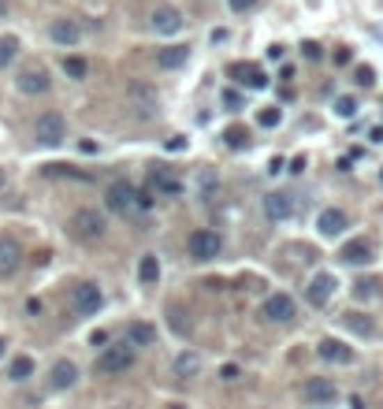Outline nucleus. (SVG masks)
<instances>
[{
  "mask_svg": "<svg viewBox=\"0 0 383 409\" xmlns=\"http://www.w3.org/2000/svg\"><path fill=\"white\" fill-rule=\"evenodd\" d=\"M164 316H168V328L179 339H190L194 335V320H190V309H186V305H168V313H164Z\"/></svg>",
  "mask_w": 383,
  "mask_h": 409,
  "instance_id": "obj_21",
  "label": "nucleus"
},
{
  "mask_svg": "<svg viewBox=\"0 0 383 409\" xmlns=\"http://www.w3.org/2000/svg\"><path fill=\"white\" fill-rule=\"evenodd\" d=\"M316 227H320V234H327V239H335V234H343L350 227V220H346L343 209H320L316 212Z\"/></svg>",
  "mask_w": 383,
  "mask_h": 409,
  "instance_id": "obj_16",
  "label": "nucleus"
},
{
  "mask_svg": "<svg viewBox=\"0 0 383 409\" xmlns=\"http://www.w3.org/2000/svg\"><path fill=\"white\" fill-rule=\"evenodd\" d=\"M335 398H338L335 383L324 380V376H313V380L302 383V402H305V406H331Z\"/></svg>",
  "mask_w": 383,
  "mask_h": 409,
  "instance_id": "obj_7",
  "label": "nucleus"
},
{
  "mask_svg": "<svg viewBox=\"0 0 383 409\" xmlns=\"http://www.w3.org/2000/svg\"><path fill=\"white\" fill-rule=\"evenodd\" d=\"M354 79H357V86H372V82H376V71H372L368 63H361V67L354 71Z\"/></svg>",
  "mask_w": 383,
  "mask_h": 409,
  "instance_id": "obj_38",
  "label": "nucleus"
},
{
  "mask_svg": "<svg viewBox=\"0 0 383 409\" xmlns=\"http://www.w3.org/2000/svg\"><path fill=\"white\" fill-rule=\"evenodd\" d=\"M343 328L361 335V339H368L372 331H376V320H372L368 313H343Z\"/></svg>",
  "mask_w": 383,
  "mask_h": 409,
  "instance_id": "obj_23",
  "label": "nucleus"
},
{
  "mask_svg": "<svg viewBox=\"0 0 383 409\" xmlns=\"http://www.w3.org/2000/svg\"><path fill=\"white\" fill-rule=\"evenodd\" d=\"M220 380H227V383L238 380V364H224V369H220Z\"/></svg>",
  "mask_w": 383,
  "mask_h": 409,
  "instance_id": "obj_39",
  "label": "nucleus"
},
{
  "mask_svg": "<svg viewBox=\"0 0 383 409\" xmlns=\"http://www.w3.org/2000/svg\"><path fill=\"white\" fill-rule=\"evenodd\" d=\"M75 383H79V364L60 358L56 364H52V372H49V387L52 391H68V387H75Z\"/></svg>",
  "mask_w": 383,
  "mask_h": 409,
  "instance_id": "obj_15",
  "label": "nucleus"
},
{
  "mask_svg": "<svg viewBox=\"0 0 383 409\" xmlns=\"http://www.w3.org/2000/svg\"><path fill=\"white\" fill-rule=\"evenodd\" d=\"M338 257H343L346 264H357V268H365V264H368L376 253H372V242H368V239H350V242L343 246V253H338Z\"/></svg>",
  "mask_w": 383,
  "mask_h": 409,
  "instance_id": "obj_20",
  "label": "nucleus"
},
{
  "mask_svg": "<svg viewBox=\"0 0 383 409\" xmlns=\"http://www.w3.org/2000/svg\"><path fill=\"white\" fill-rule=\"evenodd\" d=\"M149 179L157 182V190L171 193V198H175V193H182V182L175 179V175H168V171H164V164H153V168H149Z\"/></svg>",
  "mask_w": 383,
  "mask_h": 409,
  "instance_id": "obj_27",
  "label": "nucleus"
},
{
  "mask_svg": "<svg viewBox=\"0 0 383 409\" xmlns=\"http://www.w3.org/2000/svg\"><path fill=\"white\" fill-rule=\"evenodd\" d=\"M279 120H283V112H279V109H265V112L257 115V123H260V127H279Z\"/></svg>",
  "mask_w": 383,
  "mask_h": 409,
  "instance_id": "obj_36",
  "label": "nucleus"
},
{
  "mask_svg": "<svg viewBox=\"0 0 383 409\" xmlns=\"http://www.w3.org/2000/svg\"><path fill=\"white\" fill-rule=\"evenodd\" d=\"M134 209H141V212L153 209V193L146 186H134Z\"/></svg>",
  "mask_w": 383,
  "mask_h": 409,
  "instance_id": "obj_35",
  "label": "nucleus"
},
{
  "mask_svg": "<svg viewBox=\"0 0 383 409\" xmlns=\"http://www.w3.org/2000/svg\"><path fill=\"white\" fill-rule=\"evenodd\" d=\"M104 205L116 212V216H130V212H134V186H130L127 179H116L104 193Z\"/></svg>",
  "mask_w": 383,
  "mask_h": 409,
  "instance_id": "obj_8",
  "label": "nucleus"
},
{
  "mask_svg": "<svg viewBox=\"0 0 383 409\" xmlns=\"http://www.w3.org/2000/svg\"><path fill=\"white\" fill-rule=\"evenodd\" d=\"M216 190H220V175H216L212 168H201V175H198V193H201L205 201H212Z\"/></svg>",
  "mask_w": 383,
  "mask_h": 409,
  "instance_id": "obj_30",
  "label": "nucleus"
},
{
  "mask_svg": "<svg viewBox=\"0 0 383 409\" xmlns=\"http://www.w3.org/2000/svg\"><path fill=\"white\" fill-rule=\"evenodd\" d=\"M224 253V239L216 231H194L190 234V257L194 261H216Z\"/></svg>",
  "mask_w": 383,
  "mask_h": 409,
  "instance_id": "obj_6",
  "label": "nucleus"
},
{
  "mask_svg": "<svg viewBox=\"0 0 383 409\" xmlns=\"http://www.w3.org/2000/svg\"><path fill=\"white\" fill-rule=\"evenodd\" d=\"M15 86H19V93H26V97H41V93H49L52 79H49L45 67H30L15 79Z\"/></svg>",
  "mask_w": 383,
  "mask_h": 409,
  "instance_id": "obj_12",
  "label": "nucleus"
},
{
  "mask_svg": "<svg viewBox=\"0 0 383 409\" xmlns=\"http://www.w3.org/2000/svg\"><path fill=\"white\" fill-rule=\"evenodd\" d=\"M149 26L157 30V34H164V38H168V34H175V30L182 26V15L175 12L171 4H157V8H153V12H149Z\"/></svg>",
  "mask_w": 383,
  "mask_h": 409,
  "instance_id": "obj_14",
  "label": "nucleus"
},
{
  "mask_svg": "<svg viewBox=\"0 0 383 409\" xmlns=\"http://www.w3.org/2000/svg\"><path fill=\"white\" fill-rule=\"evenodd\" d=\"M34 138L41 145H60L68 138V120L60 112H41L34 120Z\"/></svg>",
  "mask_w": 383,
  "mask_h": 409,
  "instance_id": "obj_3",
  "label": "nucleus"
},
{
  "mask_svg": "<svg viewBox=\"0 0 383 409\" xmlns=\"http://www.w3.org/2000/svg\"><path fill=\"white\" fill-rule=\"evenodd\" d=\"M30 376H34V358H30V353H19V358L8 364V380H12V383H26Z\"/></svg>",
  "mask_w": 383,
  "mask_h": 409,
  "instance_id": "obj_26",
  "label": "nucleus"
},
{
  "mask_svg": "<svg viewBox=\"0 0 383 409\" xmlns=\"http://www.w3.org/2000/svg\"><path fill=\"white\" fill-rule=\"evenodd\" d=\"M134 361H138V350L130 346V342H112V346L97 358V372L101 376H119V372L134 369Z\"/></svg>",
  "mask_w": 383,
  "mask_h": 409,
  "instance_id": "obj_2",
  "label": "nucleus"
},
{
  "mask_svg": "<svg viewBox=\"0 0 383 409\" xmlns=\"http://www.w3.org/2000/svg\"><path fill=\"white\" fill-rule=\"evenodd\" d=\"M49 38L56 41V45H79V41H82V26L75 23V19H52Z\"/></svg>",
  "mask_w": 383,
  "mask_h": 409,
  "instance_id": "obj_18",
  "label": "nucleus"
},
{
  "mask_svg": "<svg viewBox=\"0 0 383 409\" xmlns=\"http://www.w3.org/2000/svg\"><path fill=\"white\" fill-rule=\"evenodd\" d=\"M63 71H68L71 74V79H86V71H90V63H86L82 56H63Z\"/></svg>",
  "mask_w": 383,
  "mask_h": 409,
  "instance_id": "obj_33",
  "label": "nucleus"
},
{
  "mask_svg": "<svg viewBox=\"0 0 383 409\" xmlns=\"http://www.w3.org/2000/svg\"><path fill=\"white\" fill-rule=\"evenodd\" d=\"M265 212H268V220H294L298 216V198L283 193V190H272L265 198Z\"/></svg>",
  "mask_w": 383,
  "mask_h": 409,
  "instance_id": "obj_10",
  "label": "nucleus"
},
{
  "mask_svg": "<svg viewBox=\"0 0 383 409\" xmlns=\"http://www.w3.org/2000/svg\"><path fill=\"white\" fill-rule=\"evenodd\" d=\"M354 294H357L361 301L380 298V294H383V279H376V275H361L357 283H354Z\"/></svg>",
  "mask_w": 383,
  "mask_h": 409,
  "instance_id": "obj_28",
  "label": "nucleus"
},
{
  "mask_svg": "<svg viewBox=\"0 0 383 409\" xmlns=\"http://www.w3.org/2000/svg\"><path fill=\"white\" fill-rule=\"evenodd\" d=\"M168 409H186V406H168Z\"/></svg>",
  "mask_w": 383,
  "mask_h": 409,
  "instance_id": "obj_47",
  "label": "nucleus"
},
{
  "mask_svg": "<svg viewBox=\"0 0 383 409\" xmlns=\"http://www.w3.org/2000/svg\"><path fill=\"white\" fill-rule=\"evenodd\" d=\"M23 268V246L15 239H0V279H12Z\"/></svg>",
  "mask_w": 383,
  "mask_h": 409,
  "instance_id": "obj_13",
  "label": "nucleus"
},
{
  "mask_svg": "<svg viewBox=\"0 0 383 409\" xmlns=\"http://www.w3.org/2000/svg\"><path fill=\"white\" fill-rule=\"evenodd\" d=\"M227 79L242 82V86H249V90H265L268 71L260 67V63H253V60H235V63H227Z\"/></svg>",
  "mask_w": 383,
  "mask_h": 409,
  "instance_id": "obj_4",
  "label": "nucleus"
},
{
  "mask_svg": "<svg viewBox=\"0 0 383 409\" xmlns=\"http://www.w3.org/2000/svg\"><path fill=\"white\" fill-rule=\"evenodd\" d=\"M0 15H4V0H0Z\"/></svg>",
  "mask_w": 383,
  "mask_h": 409,
  "instance_id": "obj_45",
  "label": "nucleus"
},
{
  "mask_svg": "<svg viewBox=\"0 0 383 409\" xmlns=\"http://www.w3.org/2000/svg\"><path fill=\"white\" fill-rule=\"evenodd\" d=\"M224 145H227V149H246V145H249V131H246V127H227Z\"/></svg>",
  "mask_w": 383,
  "mask_h": 409,
  "instance_id": "obj_32",
  "label": "nucleus"
},
{
  "mask_svg": "<svg viewBox=\"0 0 383 409\" xmlns=\"http://www.w3.org/2000/svg\"><path fill=\"white\" fill-rule=\"evenodd\" d=\"M201 372V353L194 350H182L171 358V376H179V380H194V376Z\"/></svg>",
  "mask_w": 383,
  "mask_h": 409,
  "instance_id": "obj_19",
  "label": "nucleus"
},
{
  "mask_svg": "<svg viewBox=\"0 0 383 409\" xmlns=\"http://www.w3.org/2000/svg\"><path fill=\"white\" fill-rule=\"evenodd\" d=\"M4 353H8V339L0 335V358H4Z\"/></svg>",
  "mask_w": 383,
  "mask_h": 409,
  "instance_id": "obj_43",
  "label": "nucleus"
},
{
  "mask_svg": "<svg viewBox=\"0 0 383 409\" xmlns=\"http://www.w3.org/2000/svg\"><path fill=\"white\" fill-rule=\"evenodd\" d=\"M260 316H265L268 324H287V320L298 316V305H294L290 294H268L265 305H260Z\"/></svg>",
  "mask_w": 383,
  "mask_h": 409,
  "instance_id": "obj_5",
  "label": "nucleus"
},
{
  "mask_svg": "<svg viewBox=\"0 0 383 409\" xmlns=\"http://www.w3.org/2000/svg\"><path fill=\"white\" fill-rule=\"evenodd\" d=\"M335 275L331 272H316L313 279H309V287H305V298H309V305L313 309H324L327 301H331V294H335Z\"/></svg>",
  "mask_w": 383,
  "mask_h": 409,
  "instance_id": "obj_9",
  "label": "nucleus"
},
{
  "mask_svg": "<svg viewBox=\"0 0 383 409\" xmlns=\"http://www.w3.org/2000/svg\"><path fill=\"white\" fill-rule=\"evenodd\" d=\"M316 353H320L324 361H331V364H350L354 361V346H346V342H338V339H320L316 342Z\"/></svg>",
  "mask_w": 383,
  "mask_h": 409,
  "instance_id": "obj_17",
  "label": "nucleus"
},
{
  "mask_svg": "<svg viewBox=\"0 0 383 409\" xmlns=\"http://www.w3.org/2000/svg\"><path fill=\"white\" fill-rule=\"evenodd\" d=\"M186 56H190V45H171V49H160V67H182Z\"/></svg>",
  "mask_w": 383,
  "mask_h": 409,
  "instance_id": "obj_29",
  "label": "nucleus"
},
{
  "mask_svg": "<svg viewBox=\"0 0 383 409\" xmlns=\"http://www.w3.org/2000/svg\"><path fill=\"white\" fill-rule=\"evenodd\" d=\"M302 52H305V56H309V60H316V56H320V45H316V41H305V45H302Z\"/></svg>",
  "mask_w": 383,
  "mask_h": 409,
  "instance_id": "obj_40",
  "label": "nucleus"
},
{
  "mask_svg": "<svg viewBox=\"0 0 383 409\" xmlns=\"http://www.w3.org/2000/svg\"><path fill=\"white\" fill-rule=\"evenodd\" d=\"M49 179H71V182H93V171L86 168H71V164H45L41 168Z\"/></svg>",
  "mask_w": 383,
  "mask_h": 409,
  "instance_id": "obj_22",
  "label": "nucleus"
},
{
  "mask_svg": "<svg viewBox=\"0 0 383 409\" xmlns=\"http://www.w3.org/2000/svg\"><path fill=\"white\" fill-rule=\"evenodd\" d=\"M68 231H71L75 242L93 246V242H101L104 234H108V220H104V212H97V209H79L68 220Z\"/></svg>",
  "mask_w": 383,
  "mask_h": 409,
  "instance_id": "obj_1",
  "label": "nucleus"
},
{
  "mask_svg": "<svg viewBox=\"0 0 383 409\" xmlns=\"http://www.w3.org/2000/svg\"><path fill=\"white\" fill-rule=\"evenodd\" d=\"M350 406H354V409H365V402H361V398H350Z\"/></svg>",
  "mask_w": 383,
  "mask_h": 409,
  "instance_id": "obj_44",
  "label": "nucleus"
},
{
  "mask_svg": "<svg viewBox=\"0 0 383 409\" xmlns=\"http://www.w3.org/2000/svg\"><path fill=\"white\" fill-rule=\"evenodd\" d=\"M127 342H130V346H153V342H157V328H153V324H141V320H138V324H130L127 328Z\"/></svg>",
  "mask_w": 383,
  "mask_h": 409,
  "instance_id": "obj_25",
  "label": "nucleus"
},
{
  "mask_svg": "<svg viewBox=\"0 0 383 409\" xmlns=\"http://www.w3.org/2000/svg\"><path fill=\"white\" fill-rule=\"evenodd\" d=\"M19 56V38L15 34H0V67H8Z\"/></svg>",
  "mask_w": 383,
  "mask_h": 409,
  "instance_id": "obj_31",
  "label": "nucleus"
},
{
  "mask_svg": "<svg viewBox=\"0 0 383 409\" xmlns=\"http://www.w3.org/2000/svg\"><path fill=\"white\" fill-rule=\"evenodd\" d=\"M335 115H343V120L357 115V101H354V97H338V101H335Z\"/></svg>",
  "mask_w": 383,
  "mask_h": 409,
  "instance_id": "obj_34",
  "label": "nucleus"
},
{
  "mask_svg": "<svg viewBox=\"0 0 383 409\" xmlns=\"http://www.w3.org/2000/svg\"><path fill=\"white\" fill-rule=\"evenodd\" d=\"M138 279H141V287H157L160 283V257L157 253H146L138 261Z\"/></svg>",
  "mask_w": 383,
  "mask_h": 409,
  "instance_id": "obj_24",
  "label": "nucleus"
},
{
  "mask_svg": "<svg viewBox=\"0 0 383 409\" xmlns=\"http://www.w3.org/2000/svg\"><path fill=\"white\" fill-rule=\"evenodd\" d=\"M227 4H231V8H235V12H249V8H253V4H257V0H227Z\"/></svg>",
  "mask_w": 383,
  "mask_h": 409,
  "instance_id": "obj_41",
  "label": "nucleus"
},
{
  "mask_svg": "<svg viewBox=\"0 0 383 409\" xmlns=\"http://www.w3.org/2000/svg\"><path fill=\"white\" fill-rule=\"evenodd\" d=\"M290 171H294V175H302V171H305V157H294L290 160Z\"/></svg>",
  "mask_w": 383,
  "mask_h": 409,
  "instance_id": "obj_42",
  "label": "nucleus"
},
{
  "mask_svg": "<svg viewBox=\"0 0 383 409\" xmlns=\"http://www.w3.org/2000/svg\"><path fill=\"white\" fill-rule=\"evenodd\" d=\"M0 186H4V171H0Z\"/></svg>",
  "mask_w": 383,
  "mask_h": 409,
  "instance_id": "obj_46",
  "label": "nucleus"
},
{
  "mask_svg": "<svg viewBox=\"0 0 383 409\" xmlns=\"http://www.w3.org/2000/svg\"><path fill=\"white\" fill-rule=\"evenodd\" d=\"M101 305H104V294H101L97 283H79L75 287V313L79 316H93Z\"/></svg>",
  "mask_w": 383,
  "mask_h": 409,
  "instance_id": "obj_11",
  "label": "nucleus"
},
{
  "mask_svg": "<svg viewBox=\"0 0 383 409\" xmlns=\"http://www.w3.org/2000/svg\"><path fill=\"white\" fill-rule=\"evenodd\" d=\"M224 104H227V112L246 109V104H242V93H238V90H224Z\"/></svg>",
  "mask_w": 383,
  "mask_h": 409,
  "instance_id": "obj_37",
  "label": "nucleus"
}]
</instances>
